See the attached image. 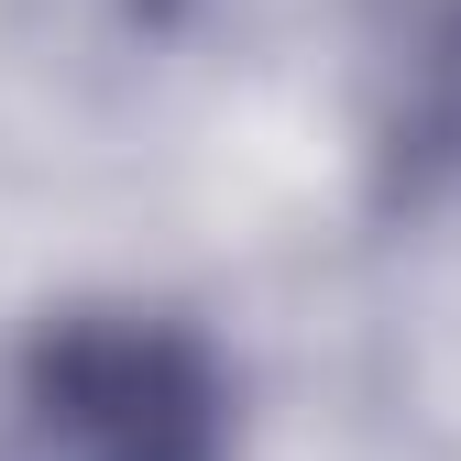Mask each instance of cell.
<instances>
[{
	"instance_id": "cell-1",
	"label": "cell",
	"mask_w": 461,
	"mask_h": 461,
	"mask_svg": "<svg viewBox=\"0 0 461 461\" xmlns=\"http://www.w3.org/2000/svg\"><path fill=\"white\" fill-rule=\"evenodd\" d=\"M12 461H242V363L198 308L67 297L0 374Z\"/></svg>"
}]
</instances>
